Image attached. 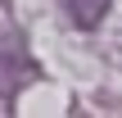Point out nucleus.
<instances>
[{"label": "nucleus", "mask_w": 122, "mask_h": 118, "mask_svg": "<svg viewBox=\"0 0 122 118\" xmlns=\"http://www.w3.org/2000/svg\"><path fill=\"white\" fill-rule=\"evenodd\" d=\"M109 5H113V0H68V14H72V23H77V27H86V32H91V27H100V23H104Z\"/></svg>", "instance_id": "obj_2"}, {"label": "nucleus", "mask_w": 122, "mask_h": 118, "mask_svg": "<svg viewBox=\"0 0 122 118\" xmlns=\"http://www.w3.org/2000/svg\"><path fill=\"white\" fill-rule=\"evenodd\" d=\"M41 77V64L27 55L23 36H5L0 41V100H14L27 82Z\"/></svg>", "instance_id": "obj_1"}]
</instances>
